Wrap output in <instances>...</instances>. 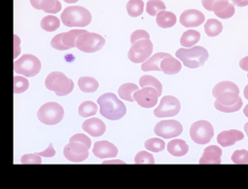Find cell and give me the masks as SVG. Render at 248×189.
I'll use <instances>...</instances> for the list:
<instances>
[{
	"mask_svg": "<svg viewBox=\"0 0 248 189\" xmlns=\"http://www.w3.org/2000/svg\"><path fill=\"white\" fill-rule=\"evenodd\" d=\"M37 154L40 155V156H44V157H52V156L55 155V150L53 148L52 143H49V145H48V147L46 149H45V150H43L41 152H38Z\"/></svg>",
	"mask_w": 248,
	"mask_h": 189,
	"instance_id": "45",
	"label": "cell"
},
{
	"mask_svg": "<svg viewBox=\"0 0 248 189\" xmlns=\"http://www.w3.org/2000/svg\"><path fill=\"white\" fill-rule=\"evenodd\" d=\"M140 85L141 87H146V86L154 87L155 89H157V91L159 92L160 95L162 94V90H163L162 83L156 78H154L153 76L144 75V76L140 77Z\"/></svg>",
	"mask_w": 248,
	"mask_h": 189,
	"instance_id": "34",
	"label": "cell"
},
{
	"mask_svg": "<svg viewBox=\"0 0 248 189\" xmlns=\"http://www.w3.org/2000/svg\"><path fill=\"white\" fill-rule=\"evenodd\" d=\"M61 19L66 26L83 27L91 22L92 16L90 12L85 8L80 6H72L63 11Z\"/></svg>",
	"mask_w": 248,
	"mask_h": 189,
	"instance_id": "3",
	"label": "cell"
},
{
	"mask_svg": "<svg viewBox=\"0 0 248 189\" xmlns=\"http://www.w3.org/2000/svg\"><path fill=\"white\" fill-rule=\"evenodd\" d=\"M222 149L217 145H209L203 150L202 156L201 157L200 164H221Z\"/></svg>",
	"mask_w": 248,
	"mask_h": 189,
	"instance_id": "20",
	"label": "cell"
},
{
	"mask_svg": "<svg viewBox=\"0 0 248 189\" xmlns=\"http://www.w3.org/2000/svg\"><path fill=\"white\" fill-rule=\"evenodd\" d=\"M45 85L48 90L53 91L58 96L68 95L74 89V81L67 78L65 74L58 71L51 72L47 75Z\"/></svg>",
	"mask_w": 248,
	"mask_h": 189,
	"instance_id": "4",
	"label": "cell"
},
{
	"mask_svg": "<svg viewBox=\"0 0 248 189\" xmlns=\"http://www.w3.org/2000/svg\"><path fill=\"white\" fill-rule=\"evenodd\" d=\"M244 131H245V133H246V136L248 137V122L244 125Z\"/></svg>",
	"mask_w": 248,
	"mask_h": 189,
	"instance_id": "52",
	"label": "cell"
},
{
	"mask_svg": "<svg viewBox=\"0 0 248 189\" xmlns=\"http://www.w3.org/2000/svg\"><path fill=\"white\" fill-rule=\"evenodd\" d=\"M166 9V5L161 0H148L146 3L145 11L149 16H156L159 12L164 11Z\"/></svg>",
	"mask_w": 248,
	"mask_h": 189,
	"instance_id": "36",
	"label": "cell"
},
{
	"mask_svg": "<svg viewBox=\"0 0 248 189\" xmlns=\"http://www.w3.org/2000/svg\"><path fill=\"white\" fill-rule=\"evenodd\" d=\"M243 103L238 93L235 92H224L216 97L214 107L216 110L223 112H234L241 109Z\"/></svg>",
	"mask_w": 248,
	"mask_h": 189,
	"instance_id": "9",
	"label": "cell"
},
{
	"mask_svg": "<svg viewBox=\"0 0 248 189\" xmlns=\"http://www.w3.org/2000/svg\"><path fill=\"white\" fill-rule=\"evenodd\" d=\"M243 113H244V115H245L246 117H248V104L244 107V109H243Z\"/></svg>",
	"mask_w": 248,
	"mask_h": 189,
	"instance_id": "51",
	"label": "cell"
},
{
	"mask_svg": "<svg viewBox=\"0 0 248 189\" xmlns=\"http://www.w3.org/2000/svg\"><path fill=\"white\" fill-rule=\"evenodd\" d=\"M247 78H248V74H247Z\"/></svg>",
	"mask_w": 248,
	"mask_h": 189,
	"instance_id": "54",
	"label": "cell"
},
{
	"mask_svg": "<svg viewBox=\"0 0 248 189\" xmlns=\"http://www.w3.org/2000/svg\"><path fill=\"white\" fill-rule=\"evenodd\" d=\"M175 56L180 59L184 66L195 69L201 67L208 58V51L201 46L189 48H179L175 52Z\"/></svg>",
	"mask_w": 248,
	"mask_h": 189,
	"instance_id": "2",
	"label": "cell"
},
{
	"mask_svg": "<svg viewBox=\"0 0 248 189\" xmlns=\"http://www.w3.org/2000/svg\"><path fill=\"white\" fill-rule=\"evenodd\" d=\"M243 138H244V135L242 132L235 129H232V130L221 132L217 136V142L221 146L227 147V146L233 145L236 142L241 141Z\"/></svg>",
	"mask_w": 248,
	"mask_h": 189,
	"instance_id": "19",
	"label": "cell"
},
{
	"mask_svg": "<svg viewBox=\"0 0 248 189\" xmlns=\"http://www.w3.org/2000/svg\"><path fill=\"white\" fill-rule=\"evenodd\" d=\"M160 94L154 87H142L141 89L137 90L133 94L134 100L144 109H150L156 106Z\"/></svg>",
	"mask_w": 248,
	"mask_h": 189,
	"instance_id": "15",
	"label": "cell"
},
{
	"mask_svg": "<svg viewBox=\"0 0 248 189\" xmlns=\"http://www.w3.org/2000/svg\"><path fill=\"white\" fill-rule=\"evenodd\" d=\"M64 1L67 2V3H75V2H77L78 0H64Z\"/></svg>",
	"mask_w": 248,
	"mask_h": 189,
	"instance_id": "53",
	"label": "cell"
},
{
	"mask_svg": "<svg viewBox=\"0 0 248 189\" xmlns=\"http://www.w3.org/2000/svg\"><path fill=\"white\" fill-rule=\"evenodd\" d=\"M29 87V81L26 78L20 76L14 77V93H22Z\"/></svg>",
	"mask_w": 248,
	"mask_h": 189,
	"instance_id": "38",
	"label": "cell"
},
{
	"mask_svg": "<svg viewBox=\"0 0 248 189\" xmlns=\"http://www.w3.org/2000/svg\"><path fill=\"white\" fill-rule=\"evenodd\" d=\"M232 2L237 7H245L248 5V0H232Z\"/></svg>",
	"mask_w": 248,
	"mask_h": 189,
	"instance_id": "48",
	"label": "cell"
},
{
	"mask_svg": "<svg viewBox=\"0 0 248 189\" xmlns=\"http://www.w3.org/2000/svg\"><path fill=\"white\" fill-rule=\"evenodd\" d=\"M14 39H15V50H14V58L16 59V57L18 56L19 52H20V47H19V38L17 36H14Z\"/></svg>",
	"mask_w": 248,
	"mask_h": 189,
	"instance_id": "46",
	"label": "cell"
},
{
	"mask_svg": "<svg viewBox=\"0 0 248 189\" xmlns=\"http://www.w3.org/2000/svg\"><path fill=\"white\" fill-rule=\"evenodd\" d=\"M139 89H140L139 86L136 85L135 83H132V82L123 83L118 88V95L121 99H123L125 101L134 102L135 100L133 98V94H134V92H136Z\"/></svg>",
	"mask_w": 248,
	"mask_h": 189,
	"instance_id": "28",
	"label": "cell"
},
{
	"mask_svg": "<svg viewBox=\"0 0 248 189\" xmlns=\"http://www.w3.org/2000/svg\"><path fill=\"white\" fill-rule=\"evenodd\" d=\"M72 141H78L80 142H83L88 148L91 147V140L84 134H76L70 138V142Z\"/></svg>",
	"mask_w": 248,
	"mask_h": 189,
	"instance_id": "44",
	"label": "cell"
},
{
	"mask_svg": "<svg viewBox=\"0 0 248 189\" xmlns=\"http://www.w3.org/2000/svg\"><path fill=\"white\" fill-rule=\"evenodd\" d=\"M232 161L234 164H248V150L238 149L232 155Z\"/></svg>",
	"mask_w": 248,
	"mask_h": 189,
	"instance_id": "40",
	"label": "cell"
},
{
	"mask_svg": "<svg viewBox=\"0 0 248 189\" xmlns=\"http://www.w3.org/2000/svg\"><path fill=\"white\" fill-rule=\"evenodd\" d=\"M41 61L33 54H23L17 60H15L14 70L16 73L25 77H34L41 71Z\"/></svg>",
	"mask_w": 248,
	"mask_h": 189,
	"instance_id": "6",
	"label": "cell"
},
{
	"mask_svg": "<svg viewBox=\"0 0 248 189\" xmlns=\"http://www.w3.org/2000/svg\"><path fill=\"white\" fill-rule=\"evenodd\" d=\"M235 92V93H239V88L238 86L232 81L229 80H224L221 82H218L212 89V95L216 98L218 97L220 94L224 93V92Z\"/></svg>",
	"mask_w": 248,
	"mask_h": 189,
	"instance_id": "27",
	"label": "cell"
},
{
	"mask_svg": "<svg viewBox=\"0 0 248 189\" xmlns=\"http://www.w3.org/2000/svg\"><path fill=\"white\" fill-rule=\"evenodd\" d=\"M170 55V53L167 52H157L153 54L151 57L147 58L144 62H142L140 69L142 71H161L160 69V63L163 58Z\"/></svg>",
	"mask_w": 248,
	"mask_h": 189,
	"instance_id": "23",
	"label": "cell"
},
{
	"mask_svg": "<svg viewBox=\"0 0 248 189\" xmlns=\"http://www.w3.org/2000/svg\"><path fill=\"white\" fill-rule=\"evenodd\" d=\"M243 94H244V97L248 100V84L245 85V87L243 89Z\"/></svg>",
	"mask_w": 248,
	"mask_h": 189,
	"instance_id": "50",
	"label": "cell"
},
{
	"mask_svg": "<svg viewBox=\"0 0 248 189\" xmlns=\"http://www.w3.org/2000/svg\"><path fill=\"white\" fill-rule=\"evenodd\" d=\"M98 110L97 105L92 101H84L78 107V114L82 117L93 116Z\"/></svg>",
	"mask_w": 248,
	"mask_h": 189,
	"instance_id": "32",
	"label": "cell"
},
{
	"mask_svg": "<svg viewBox=\"0 0 248 189\" xmlns=\"http://www.w3.org/2000/svg\"><path fill=\"white\" fill-rule=\"evenodd\" d=\"M64 156L71 162L79 163L84 161L88 155V147L78 141H72L65 145L63 150Z\"/></svg>",
	"mask_w": 248,
	"mask_h": 189,
	"instance_id": "14",
	"label": "cell"
},
{
	"mask_svg": "<svg viewBox=\"0 0 248 189\" xmlns=\"http://www.w3.org/2000/svg\"><path fill=\"white\" fill-rule=\"evenodd\" d=\"M179 21L184 27H197L204 22V15L199 10L189 9L180 15Z\"/></svg>",
	"mask_w": 248,
	"mask_h": 189,
	"instance_id": "16",
	"label": "cell"
},
{
	"mask_svg": "<svg viewBox=\"0 0 248 189\" xmlns=\"http://www.w3.org/2000/svg\"><path fill=\"white\" fill-rule=\"evenodd\" d=\"M153 51V44L150 39H140L132 44L129 51L128 58L134 63L144 62Z\"/></svg>",
	"mask_w": 248,
	"mask_h": 189,
	"instance_id": "10",
	"label": "cell"
},
{
	"mask_svg": "<svg viewBox=\"0 0 248 189\" xmlns=\"http://www.w3.org/2000/svg\"><path fill=\"white\" fill-rule=\"evenodd\" d=\"M181 109L180 102L177 98L171 95L163 97L159 106L154 110V115L157 117H170L175 116Z\"/></svg>",
	"mask_w": 248,
	"mask_h": 189,
	"instance_id": "11",
	"label": "cell"
},
{
	"mask_svg": "<svg viewBox=\"0 0 248 189\" xmlns=\"http://www.w3.org/2000/svg\"><path fill=\"white\" fill-rule=\"evenodd\" d=\"M97 103L100 106V113L109 120H118L126 114V106L114 93L108 92L101 95Z\"/></svg>",
	"mask_w": 248,
	"mask_h": 189,
	"instance_id": "1",
	"label": "cell"
},
{
	"mask_svg": "<svg viewBox=\"0 0 248 189\" xmlns=\"http://www.w3.org/2000/svg\"><path fill=\"white\" fill-rule=\"evenodd\" d=\"M229 3V0H202L203 8L207 11L214 12V14L224 9Z\"/></svg>",
	"mask_w": 248,
	"mask_h": 189,
	"instance_id": "33",
	"label": "cell"
},
{
	"mask_svg": "<svg viewBox=\"0 0 248 189\" xmlns=\"http://www.w3.org/2000/svg\"><path fill=\"white\" fill-rule=\"evenodd\" d=\"M78 87L85 93L95 92L99 87V82L91 77H81L78 79Z\"/></svg>",
	"mask_w": 248,
	"mask_h": 189,
	"instance_id": "29",
	"label": "cell"
},
{
	"mask_svg": "<svg viewBox=\"0 0 248 189\" xmlns=\"http://www.w3.org/2000/svg\"><path fill=\"white\" fill-rule=\"evenodd\" d=\"M239 67L244 71H248V56H245L240 59Z\"/></svg>",
	"mask_w": 248,
	"mask_h": 189,
	"instance_id": "47",
	"label": "cell"
},
{
	"mask_svg": "<svg viewBox=\"0 0 248 189\" xmlns=\"http://www.w3.org/2000/svg\"><path fill=\"white\" fill-rule=\"evenodd\" d=\"M60 21L59 19L54 16H47L46 17H44L41 21V27L48 32L54 31L59 27Z\"/></svg>",
	"mask_w": 248,
	"mask_h": 189,
	"instance_id": "37",
	"label": "cell"
},
{
	"mask_svg": "<svg viewBox=\"0 0 248 189\" xmlns=\"http://www.w3.org/2000/svg\"><path fill=\"white\" fill-rule=\"evenodd\" d=\"M64 116L63 107L56 102H47L44 104L37 112L38 119L46 125H55L59 123Z\"/></svg>",
	"mask_w": 248,
	"mask_h": 189,
	"instance_id": "5",
	"label": "cell"
},
{
	"mask_svg": "<svg viewBox=\"0 0 248 189\" xmlns=\"http://www.w3.org/2000/svg\"><path fill=\"white\" fill-rule=\"evenodd\" d=\"M234 6L231 3L228 4V6H226L224 9H222L221 11H219L218 13H216L215 15L220 17V18H223V19H227V18H230L232 17L233 15H234Z\"/></svg>",
	"mask_w": 248,
	"mask_h": 189,
	"instance_id": "41",
	"label": "cell"
},
{
	"mask_svg": "<svg viewBox=\"0 0 248 189\" xmlns=\"http://www.w3.org/2000/svg\"><path fill=\"white\" fill-rule=\"evenodd\" d=\"M156 23L161 28H170L176 23V16L169 11H161L156 15Z\"/></svg>",
	"mask_w": 248,
	"mask_h": 189,
	"instance_id": "24",
	"label": "cell"
},
{
	"mask_svg": "<svg viewBox=\"0 0 248 189\" xmlns=\"http://www.w3.org/2000/svg\"><path fill=\"white\" fill-rule=\"evenodd\" d=\"M182 131V124L174 119L162 120L154 127V133L163 139H172L178 137Z\"/></svg>",
	"mask_w": 248,
	"mask_h": 189,
	"instance_id": "12",
	"label": "cell"
},
{
	"mask_svg": "<svg viewBox=\"0 0 248 189\" xmlns=\"http://www.w3.org/2000/svg\"><path fill=\"white\" fill-rule=\"evenodd\" d=\"M86 30H71L69 32L61 33L56 36H54L50 42V45L53 48L58 50H66L71 47H76V41L77 38Z\"/></svg>",
	"mask_w": 248,
	"mask_h": 189,
	"instance_id": "13",
	"label": "cell"
},
{
	"mask_svg": "<svg viewBox=\"0 0 248 189\" xmlns=\"http://www.w3.org/2000/svg\"><path fill=\"white\" fill-rule=\"evenodd\" d=\"M21 164H41L42 159L40 155L36 154H25L20 159Z\"/></svg>",
	"mask_w": 248,
	"mask_h": 189,
	"instance_id": "42",
	"label": "cell"
},
{
	"mask_svg": "<svg viewBox=\"0 0 248 189\" xmlns=\"http://www.w3.org/2000/svg\"><path fill=\"white\" fill-rule=\"evenodd\" d=\"M93 154L101 159L105 158H113L117 155V147L110 142L108 141H99L94 143Z\"/></svg>",
	"mask_w": 248,
	"mask_h": 189,
	"instance_id": "17",
	"label": "cell"
},
{
	"mask_svg": "<svg viewBox=\"0 0 248 189\" xmlns=\"http://www.w3.org/2000/svg\"><path fill=\"white\" fill-rule=\"evenodd\" d=\"M200 39H201V34L199 31L189 29L184 31V33L182 34L180 38V45L182 47H190L196 45L200 41Z\"/></svg>",
	"mask_w": 248,
	"mask_h": 189,
	"instance_id": "26",
	"label": "cell"
},
{
	"mask_svg": "<svg viewBox=\"0 0 248 189\" xmlns=\"http://www.w3.org/2000/svg\"><path fill=\"white\" fill-rule=\"evenodd\" d=\"M82 129L92 137H100L106 132V124L100 118L91 117L82 123Z\"/></svg>",
	"mask_w": 248,
	"mask_h": 189,
	"instance_id": "18",
	"label": "cell"
},
{
	"mask_svg": "<svg viewBox=\"0 0 248 189\" xmlns=\"http://www.w3.org/2000/svg\"><path fill=\"white\" fill-rule=\"evenodd\" d=\"M144 3L142 0H129L126 4V10L130 16L137 17L143 13Z\"/></svg>",
	"mask_w": 248,
	"mask_h": 189,
	"instance_id": "31",
	"label": "cell"
},
{
	"mask_svg": "<svg viewBox=\"0 0 248 189\" xmlns=\"http://www.w3.org/2000/svg\"><path fill=\"white\" fill-rule=\"evenodd\" d=\"M105 43L106 41L103 36L85 31L77 38L76 47L83 52L92 53L100 50L105 46Z\"/></svg>",
	"mask_w": 248,
	"mask_h": 189,
	"instance_id": "7",
	"label": "cell"
},
{
	"mask_svg": "<svg viewBox=\"0 0 248 189\" xmlns=\"http://www.w3.org/2000/svg\"><path fill=\"white\" fill-rule=\"evenodd\" d=\"M135 163L136 164H155L154 157L151 153L147 151H140L135 156Z\"/></svg>",
	"mask_w": 248,
	"mask_h": 189,
	"instance_id": "39",
	"label": "cell"
},
{
	"mask_svg": "<svg viewBox=\"0 0 248 189\" xmlns=\"http://www.w3.org/2000/svg\"><path fill=\"white\" fill-rule=\"evenodd\" d=\"M31 4L36 9H42L47 13H57L61 5L56 0H31Z\"/></svg>",
	"mask_w": 248,
	"mask_h": 189,
	"instance_id": "25",
	"label": "cell"
},
{
	"mask_svg": "<svg viewBox=\"0 0 248 189\" xmlns=\"http://www.w3.org/2000/svg\"><path fill=\"white\" fill-rule=\"evenodd\" d=\"M167 149L170 155L181 157L188 153L189 145L182 139H174L167 144Z\"/></svg>",
	"mask_w": 248,
	"mask_h": 189,
	"instance_id": "21",
	"label": "cell"
},
{
	"mask_svg": "<svg viewBox=\"0 0 248 189\" xmlns=\"http://www.w3.org/2000/svg\"><path fill=\"white\" fill-rule=\"evenodd\" d=\"M193 142L198 144L208 143L214 135L213 126L206 120H198L194 122L189 130Z\"/></svg>",
	"mask_w": 248,
	"mask_h": 189,
	"instance_id": "8",
	"label": "cell"
},
{
	"mask_svg": "<svg viewBox=\"0 0 248 189\" xmlns=\"http://www.w3.org/2000/svg\"><path fill=\"white\" fill-rule=\"evenodd\" d=\"M131 43H135L136 41L138 40H140V39H150V36L148 34V32H146L145 30H142V29H139V30H136L132 33L131 35Z\"/></svg>",
	"mask_w": 248,
	"mask_h": 189,
	"instance_id": "43",
	"label": "cell"
},
{
	"mask_svg": "<svg viewBox=\"0 0 248 189\" xmlns=\"http://www.w3.org/2000/svg\"><path fill=\"white\" fill-rule=\"evenodd\" d=\"M223 30V24L221 21L215 18H209L204 23V32L209 37L218 36Z\"/></svg>",
	"mask_w": 248,
	"mask_h": 189,
	"instance_id": "30",
	"label": "cell"
},
{
	"mask_svg": "<svg viewBox=\"0 0 248 189\" xmlns=\"http://www.w3.org/2000/svg\"><path fill=\"white\" fill-rule=\"evenodd\" d=\"M103 164H125V162L121 160H106L103 162Z\"/></svg>",
	"mask_w": 248,
	"mask_h": 189,
	"instance_id": "49",
	"label": "cell"
},
{
	"mask_svg": "<svg viewBox=\"0 0 248 189\" xmlns=\"http://www.w3.org/2000/svg\"><path fill=\"white\" fill-rule=\"evenodd\" d=\"M181 62L176 58L169 55L162 59L160 63V69L167 75H174L180 72L181 70Z\"/></svg>",
	"mask_w": 248,
	"mask_h": 189,
	"instance_id": "22",
	"label": "cell"
},
{
	"mask_svg": "<svg viewBox=\"0 0 248 189\" xmlns=\"http://www.w3.org/2000/svg\"><path fill=\"white\" fill-rule=\"evenodd\" d=\"M144 146L147 150L151 152H160L163 151L166 147V143L163 140L159 138H151L145 141Z\"/></svg>",
	"mask_w": 248,
	"mask_h": 189,
	"instance_id": "35",
	"label": "cell"
}]
</instances>
